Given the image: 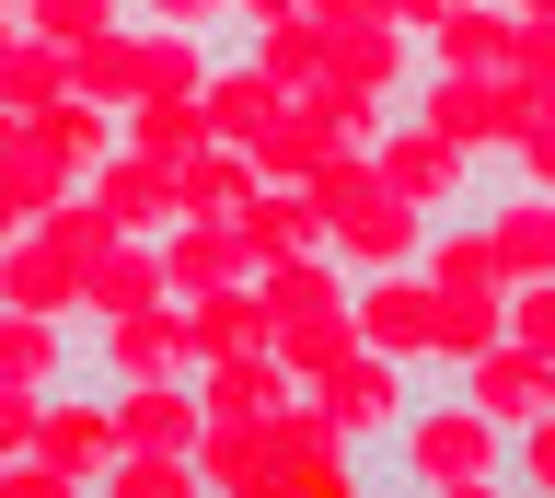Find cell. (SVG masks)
<instances>
[{"label": "cell", "instance_id": "cell-19", "mask_svg": "<svg viewBox=\"0 0 555 498\" xmlns=\"http://www.w3.org/2000/svg\"><path fill=\"white\" fill-rule=\"evenodd\" d=\"M24 24H35L47 47H59V59H69V81L93 93V71L116 59V36H128L139 12H128V0H24Z\"/></svg>", "mask_w": 555, "mask_h": 498}, {"label": "cell", "instance_id": "cell-43", "mask_svg": "<svg viewBox=\"0 0 555 498\" xmlns=\"http://www.w3.org/2000/svg\"><path fill=\"white\" fill-rule=\"evenodd\" d=\"M509 81L520 93H555V24H520L509 36Z\"/></svg>", "mask_w": 555, "mask_h": 498}, {"label": "cell", "instance_id": "cell-13", "mask_svg": "<svg viewBox=\"0 0 555 498\" xmlns=\"http://www.w3.org/2000/svg\"><path fill=\"white\" fill-rule=\"evenodd\" d=\"M475 220H486V244H498V267H509V290H520V279H555V197H544V186L486 175Z\"/></svg>", "mask_w": 555, "mask_h": 498}, {"label": "cell", "instance_id": "cell-8", "mask_svg": "<svg viewBox=\"0 0 555 498\" xmlns=\"http://www.w3.org/2000/svg\"><path fill=\"white\" fill-rule=\"evenodd\" d=\"M35 452L59 463V475H81V487H104L116 475V452H128V429H116V394L81 371V383L47 394V418H35Z\"/></svg>", "mask_w": 555, "mask_h": 498}, {"label": "cell", "instance_id": "cell-9", "mask_svg": "<svg viewBox=\"0 0 555 498\" xmlns=\"http://www.w3.org/2000/svg\"><path fill=\"white\" fill-rule=\"evenodd\" d=\"M359 336H371L382 359H405V371H440V290H428V267L359 279Z\"/></svg>", "mask_w": 555, "mask_h": 498}, {"label": "cell", "instance_id": "cell-46", "mask_svg": "<svg viewBox=\"0 0 555 498\" xmlns=\"http://www.w3.org/2000/svg\"><path fill=\"white\" fill-rule=\"evenodd\" d=\"M440 12H463V0H393V24H405V36H428Z\"/></svg>", "mask_w": 555, "mask_h": 498}, {"label": "cell", "instance_id": "cell-38", "mask_svg": "<svg viewBox=\"0 0 555 498\" xmlns=\"http://www.w3.org/2000/svg\"><path fill=\"white\" fill-rule=\"evenodd\" d=\"M509 487H520V498H555V406L509 429Z\"/></svg>", "mask_w": 555, "mask_h": 498}, {"label": "cell", "instance_id": "cell-42", "mask_svg": "<svg viewBox=\"0 0 555 498\" xmlns=\"http://www.w3.org/2000/svg\"><path fill=\"white\" fill-rule=\"evenodd\" d=\"M312 24H324V36H405L393 0H312Z\"/></svg>", "mask_w": 555, "mask_h": 498}, {"label": "cell", "instance_id": "cell-14", "mask_svg": "<svg viewBox=\"0 0 555 498\" xmlns=\"http://www.w3.org/2000/svg\"><path fill=\"white\" fill-rule=\"evenodd\" d=\"M243 151H255V175H267V186H301L312 163H336V151H347V128L324 116V93H278L267 128H255Z\"/></svg>", "mask_w": 555, "mask_h": 498}, {"label": "cell", "instance_id": "cell-45", "mask_svg": "<svg viewBox=\"0 0 555 498\" xmlns=\"http://www.w3.org/2000/svg\"><path fill=\"white\" fill-rule=\"evenodd\" d=\"M278 12H312V0H232V36H255V24H278Z\"/></svg>", "mask_w": 555, "mask_h": 498}, {"label": "cell", "instance_id": "cell-10", "mask_svg": "<svg viewBox=\"0 0 555 498\" xmlns=\"http://www.w3.org/2000/svg\"><path fill=\"white\" fill-rule=\"evenodd\" d=\"M416 383H428V371H405V359H382V348H359V359H336V371H324V418L347 429V440H359V452H382V440H393V418H405L416 406Z\"/></svg>", "mask_w": 555, "mask_h": 498}, {"label": "cell", "instance_id": "cell-33", "mask_svg": "<svg viewBox=\"0 0 555 498\" xmlns=\"http://www.w3.org/2000/svg\"><path fill=\"white\" fill-rule=\"evenodd\" d=\"M35 128H47V140H59L69 163H81V175H104V163H116V151H128V116L104 105V93H59V105L35 116Z\"/></svg>", "mask_w": 555, "mask_h": 498}, {"label": "cell", "instance_id": "cell-11", "mask_svg": "<svg viewBox=\"0 0 555 498\" xmlns=\"http://www.w3.org/2000/svg\"><path fill=\"white\" fill-rule=\"evenodd\" d=\"M440 383L463 394V406H486L498 429H520V418H544V406H555V359H532L520 336H486V348H463V359H451Z\"/></svg>", "mask_w": 555, "mask_h": 498}, {"label": "cell", "instance_id": "cell-30", "mask_svg": "<svg viewBox=\"0 0 555 498\" xmlns=\"http://www.w3.org/2000/svg\"><path fill=\"white\" fill-rule=\"evenodd\" d=\"M255 302H267V314H336V302H359V279H347L336 255L312 244V255H278V267H255Z\"/></svg>", "mask_w": 555, "mask_h": 498}, {"label": "cell", "instance_id": "cell-18", "mask_svg": "<svg viewBox=\"0 0 555 498\" xmlns=\"http://www.w3.org/2000/svg\"><path fill=\"white\" fill-rule=\"evenodd\" d=\"M116 394V429H128V452H185L197 440V371H151V383H104Z\"/></svg>", "mask_w": 555, "mask_h": 498}, {"label": "cell", "instance_id": "cell-36", "mask_svg": "<svg viewBox=\"0 0 555 498\" xmlns=\"http://www.w3.org/2000/svg\"><path fill=\"white\" fill-rule=\"evenodd\" d=\"M116 498H208L197 452H116V475H104Z\"/></svg>", "mask_w": 555, "mask_h": 498}, {"label": "cell", "instance_id": "cell-50", "mask_svg": "<svg viewBox=\"0 0 555 498\" xmlns=\"http://www.w3.org/2000/svg\"><path fill=\"white\" fill-rule=\"evenodd\" d=\"M12 12H24V0H12Z\"/></svg>", "mask_w": 555, "mask_h": 498}, {"label": "cell", "instance_id": "cell-6", "mask_svg": "<svg viewBox=\"0 0 555 498\" xmlns=\"http://www.w3.org/2000/svg\"><path fill=\"white\" fill-rule=\"evenodd\" d=\"M371 163H382V186H393L405 209H428V220H463L486 197V163L463 140H440L428 116H382V128H371Z\"/></svg>", "mask_w": 555, "mask_h": 498}, {"label": "cell", "instance_id": "cell-17", "mask_svg": "<svg viewBox=\"0 0 555 498\" xmlns=\"http://www.w3.org/2000/svg\"><path fill=\"white\" fill-rule=\"evenodd\" d=\"M0 302H12V314H59V324H81V255H59V244L24 220V232L0 244Z\"/></svg>", "mask_w": 555, "mask_h": 498}, {"label": "cell", "instance_id": "cell-47", "mask_svg": "<svg viewBox=\"0 0 555 498\" xmlns=\"http://www.w3.org/2000/svg\"><path fill=\"white\" fill-rule=\"evenodd\" d=\"M509 12H520V24H555V0H509Z\"/></svg>", "mask_w": 555, "mask_h": 498}, {"label": "cell", "instance_id": "cell-15", "mask_svg": "<svg viewBox=\"0 0 555 498\" xmlns=\"http://www.w3.org/2000/svg\"><path fill=\"white\" fill-rule=\"evenodd\" d=\"M81 371H93V336H81V324H59V314H12V302H0V383L59 394V383H81Z\"/></svg>", "mask_w": 555, "mask_h": 498}, {"label": "cell", "instance_id": "cell-35", "mask_svg": "<svg viewBox=\"0 0 555 498\" xmlns=\"http://www.w3.org/2000/svg\"><path fill=\"white\" fill-rule=\"evenodd\" d=\"M267 105H278V81L255 71L243 47H220V71H208V128H220V140H255V128H267Z\"/></svg>", "mask_w": 555, "mask_h": 498}, {"label": "cell", "instance_id": "cell-31", "mask_svg": "<svg viewBox=\"0 0 555 498\" xmlns=\"http://www.w3.org/2000/svg\"><path fill=\"white\" fill-rule=\"evenodd\" d=\"M232 47L278 93H312V81H324V24H312V12H278V24H255V36H232Z\"/></svg>", "mask_w": 555, "mask_h": 498}, {"label": "cell", "instance_id": "cell-21", "mask_svg": "<svg viewBox=\"0 0 555 498\" xmlns=\"http://www.w3.org/2000/svg\"><path fill=\"white\" fill-rule=\"evenodd\" d=\"M93 186V209L116 220V232H139V244H163L173 232V163H139V151H116L104 175H81Z\"/></svg>", "mask_w": 555, "mask_h": 498}, {"label": "cell", "instance_id": "cell-48", "mask_svg": "<svg viewBox=\"0 0 555 498\" xmlns=\"http://www.w3.org/2000/svg\"><path fill=\"white\" fill-rule=\"evenodd\" d=\"M12 140H24V116H12V105H0V151H12Z\"/></svg>", "mask_w": 555, "mask_h": 498}, {"label": "cell", "instance_id": "cell-7", "mask_svg": "<svg viewBox=\"0 0 555 498\" xmlns=\"http://www.w3.org/2000/svg\"><path fill=\"white\" fill-rule=\"evenodd\" d=\"M208 71H220V36H163V24H128V36H116V59L93 71V93L128 116V105H151V93H197Z\"/></svg>", "mask_w": 555, "mask_h": 498}, {"label": "cell", "instance_id": "cell-2", "mask_svg": "<svg viewBox=\"0 0 555 498\" xmlns=\"http://www.w3.org/2000/svg\"><path fill=\"white\" fill-rule=\"evenodd\" d=\"M312 209H324V255H336L347 279H382V267H416L428 255V209H405L393 186H382L371 140H347L336 163H312Z\"/></svg>", "mask_w": 555, "mask_h": 498}, {"label": "cell", "instance_id": "cell-44", "mask_svg": "<svg viewBox=\"0 0 555 498\" xmlns=\"http://www.w3.org/2000/svg\"><path fill=\"white\" fill-rule=\"evenodd\" d=\"M35 418H47V394H35V383H0V463L35 452Z\"/></svg>", "mask_w": 555, "mask_h": 498}, {"label": "cell", "instance_id": "cell-20", "mask_svg": "<svg viewBox=\"0 0 555 498\" xmlns=\"http://www.w3.org/2000/svg\"><path fill=\"white\" fill-rule=\"evenodd\" d=\"M232 232H243V267H278V255L324 244V209H312V186H267L255 175V197L232 209Z\"/></svg>", "mask_w": 555, "mask_h": 498}, {"label": "cell", "instance_id": "cell-25", "mask_svg": "<svg viewBox=\"0 0 555 498\" xmlns=\"http://www.w3.org/2000/svg\"><path fill=\"white\" fill-rule=\"evenodd\" d=\"M185 452H197L208 498H255V475H267V418H232V406H208Z\"/></svg>", "mask_w": 555, "mask_h": 498}, {"label": "cell", "instance_id": "cell-39", "mask_svg": "<svg viewBox=\"0 0 555 498\" xmlns=\"http://www.w3.org/2000/svg\"><path fill=\"white\" fill-rule=\"evenodd\" d=\"M498 175H520V186H544V197H555V93H532V116H520V151L498 163Z\"/></svg>", "mask_w": 555, "mask_h": 498}, {"label": "cell", "instance_id": "cell-41", "mask_svg": "<svg viewBox=\"0 0 555 498\" xmlns=\"http://www.w3.org/2000/svg\"><path fill=\"white\" fill-rule=\"evenodd\" d=\"M509 336H520L532 359H555V279H520V290H509Z\"/></svg>", "mask_w": 555, "mask_h": 498}, {"label": "cell", "instance_id": "cell-37", "mask_svg": "<svg viewBox=\"0 0 555 498\" xmlns=\"http://www.w3.org/2000/svg\"><path fill=\"white\" fill-rule=\"evenodd\" d=\"M35 232H47V244H59V255H81V267H93V255H104V244H128V232H116V220H104V209H93V186H69L59 209L35 220Z\"/></svg>", "mask_w": 555, "mask_h": 498}, {"label": "cell", "instance_id": "cell-5", "mask_svg": "<svg viewBox=\"0 0 555 498\" xmlns=\"http://www.w3.org/2000/svg\"><path fill=\"white\" fill-rule=\"evenodd\" d=\"M405 116H428L440 140H463V151L486 163V175H498V163L520 151V116H532V93H520L509 71H416Z\"/></svg>", "mask_w": 555, "mask_h": 498}, {"label": "cell", "instance_id": "cell-12", "mask_svg": "<svg viewBox=\"0 0 555 498\" xmlns=\"http://www.w3.org/2000/svg\"><path fill=\"white\" fill-rule=\"evenodd\" d=\"M93 383H151V371H185V314L173 302H139V314H93Z\"/></svg>", "mask_w": 555, "mask_h": 498}, {"label": "cell", "instance_id": "cell-49", "mask_svg": "<svg viewBox=\"0 0 555 498\" xmlns=\"http://www.w3.org/2000/svg\"><path fill=\"white\" fill-rule=\"evenodd\" d=\"M12 232H24V220H12V197H0V244H12Z\"/></svg>", "mask_w": 555, "mask_h": 498}, {"label": "cell", "instance_id": "cell-22", "mask_svg": "<svg viewBox=\"0 0 555 498\" xmlns=\"http://www.w3.org/2000/svg\"><path fill=\"white\" fill-rule=\"evenodd\" d=\"M232 279H255L232 220H173V232H163V290H173V302H197V290H232Z\"/></svg>", "mask_w": 555, "mask_h": 498}, {"label": "cell", "instance_id": "cell-4", "mask_svg": "<svg viewBox=\"0 0 555 498\" xmlns=\"http://www.w3.org/2000/svg\"><path fill=\"white\" fill-rule=\"evenodd\" d=\"M416 71H428V47L416 36H324V116H336L347 140H371L382 116H405V93H416Z\"/></svg>", "mask_w": 555, "mask_h": 498}, {"label": "cell", "instance_id": "cell-16", "mask_svg": "<svg viewBox=\"0 0 555 498\" xmlns=\"http://www.w3.org/2000/svg\"><path fill=\"white\" fill-rule=\"evenodd\" d=\"M173 314H185V371H208V359H243V348H278V314L255 302V279L197 290V302H173Z\"/></svg>", "mask_w": 555, "mask_h": 498}, {"label": "cell", "instance_id": "cell-1", "mask_svg": "<svg viewBox=\"0 0 555 498\" xmlns=\"http://www.w3.org/2000/svg\"><path fill=\"white\" fill-rule=\"evenodd\" d=\"M382 475L405 498H509V429L486 418V406H463V394H428L416 383V406L393 418V440H382Z\"/></svg>", "mask_w": 555, "mask_h": 498}, {"label": "cell", "instance_id": "cell-32", "mask_svg": "<svg viewBox=\"0 0 555 498\" xmlns=\"http://www.w3.org/2000/svg\"><path fill=\"white\" fill-rule=\"evenodd\" d=\"M197 140H220V128H208V81H197V93H151V105H128V151H139V163H185Z\"/></svg>", "mask_w": 555, "mask_h": 498}, {"label": "cell", "instance_id": "cell-26", "mask_svg": "<svg viewBox=\"0 0 555 498\" xmlns=\"http://www.w3.org/2000/svg\"><path fill=\"white\" fill-rule=\"evenodd\" d=\"M139 302H173V290H163V244L128 232V244H104L93 267H81V324L93 314H139Z\"/></svg>", "mask_w": 555, "mask_h": 498}, {"label": "cell", "instance_id": "cell-27", "mask_svg": "<svg viewBox=\"0 0 555 498\" xmlns=\"http://www.w3.org/2000/svg\"><path fill=\"white\" fill-rule=\"evenodd\" d=\"M371 348V336H359V302H336V314H278V371H289V383H324V371H336V359H359Z\"/></svg>", "mask_w": 555, "mask_h": 498}, {"label": "cell", "instance_id": "cell-23", "mask_svg": "<svg viewBox=\"0 0 555 498\" xmlns=\"http://www.w3.org/2000/svg\"><path fill=\"white\" fill-rule=\"evenodd\" d=\"M243 197H255V151L243 140H197L173 163V220H232Z\"/></svg>", "mask_w": 555, "mask_h": 498}, {"label": "cell", "instance_id": "cell-29", "mask_svg": "<svg viewBox=\"0 0 555 498\" xmlns=\"http://www.w3.org/2000/svg\"><path fill=\"white\" fill-rule=\"evenodd\" d=\"M69 186H81V163H69L59 140H47V128H24V140L0 151V197H12V220H47L69 197Z\"/></svg>", "mask_w": 555, "mask_h": 498}, {"label": "cell", "instance_id": "cell-34", "mask_svg": "<svg viewBox=\"0 0 555 498\" xmlns=\"http://www.w3.org/2000/svg\"><path fill=\"white\" fill-rule=\"evenodd\" d=\"M278 394H301L289 371H278V348H243V359H208L197 371V406H232V418H267Z\"/></svg>", "mask_w": 555, "mask_h": 498}, {"label": "cell", "instance_id": "cell-40", "mask_svg": "<svg viewBox=\"0 0 555 498\" xmlns=\"http://www.w3.org/2000/svg\"><path fill=\"white\" fill-rule=\"evenodd\" d=\"M139 24H163V36H220L232 47V0H128Z\"/></svg>", "mask_w": 555, "mask_h": 498}, {"label": "cell", "instance_id": "cell-3", "mask_svg": "<svg viewBox=\"0 0 555 498\" xmlns=\"http://www.w3.org/2000/svg\"><path fill=\"white\" fill-rule=\"evenodd\" d=\"M371 487V452L324 418V394H278L267 406V475L255 498H359Z\"/></svg>", "mask_w": 555, "mask_h": 498}, {"label": "cell", "instance_id": "cell-24", "mask_svg": "<svg viewBox=\"0 0 555 498\" xmlns=\"http://www.w3.org/2000/svg\"><path fill=\"white\" fill-rule=\"evenodd\" d=\"M509 36H520L509 0H463V12H440L416 47H428V71H509Z\"/></svg>", "mask_w": 555, "mask_h": 498}, {"label": "cell", "instance_id": "cell-28", "mask_svg": "<svg viewBox=\"0 0 555 498\" xmlns=\"http://www.w3.org/2000/svg\"><path fill=\"white\" fill-rule=\"evenodd\" d=\"M59 93H81V81H69V59H59L47 36H35V24H12V36H0V105H12V116L35 128V116L59 105Z\"/></svg>", "mask_w": 555, "mask_h": 498}]
</instances>
